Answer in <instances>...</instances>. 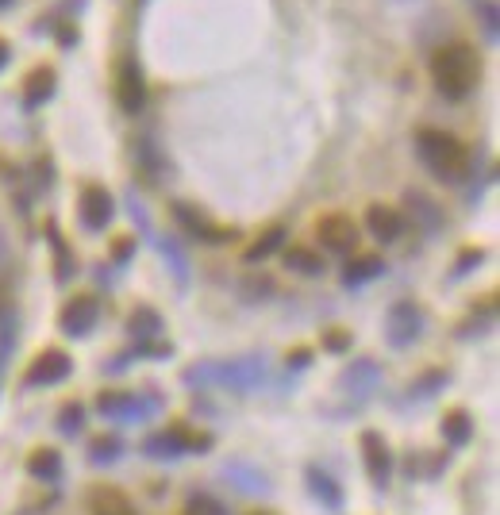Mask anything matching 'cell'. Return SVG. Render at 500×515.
Returning <instances> with one entry per match:
<instances>
[{"label": "cell", "instance_id": "obj_18", "mask_svg": "<svg viewBox=\"0 0 500 515\" xmlns=\"http://www.w3.org/2000/svg\"><path fill=\"white\" fill-rule=\"evenodd\" d=\"M385 273V262L377 258V254H362V258H354L347 262V270H343V285L347 289H362V285H370Z\"/></svg>", "mask_w": 500, "mask_h": 515}, {"label": "cell", "instance_id": "obj_37", "mask_svg": "<svg viewBox=\"0 0 500 515\" xmlns=\"http://www.w3.org/2000/svg\"><path fill=\"white\" fill-rule=\"evenodd\" d=\"M324 346H327V350H347L350 335H343V331H331V335L324 339Z\"/></svg>", "mask_w": 500, "mask_h": 515}, {"label": "cell", "instance_id": "obj_38", "mask_svg": "<svg viewBox=\"0 0 500 515\" xmlns=\"http://www.w3.org/2000/svg\"><path fill=\"white\" fill-rule=\"evenodd\" d=\"M58 43H62V47H74V43H77L74 24H58Z\"/></svg>", "mask_w": 500, "mask_h": 515}, {"label": "cell", "instance_id": "obj_5", "mask_svg": "<svg viewBox=\"0 0 500 515\" xmlns=\"http://www.w3.org/2000/svg\"><path fill=\"white\" fill-rule=\"evenodd\" d=\"M212 439L208 435H200V431H189V427H170V431H158V435H150L143 442V454L150 458H158V462H166V458H185V454H200V450H208Z\"/></svg>", "mask_w": 500, "mask_h": 515}, {"label": "cell", "instance_id": "obj_24", "mask_svg": "<svg viewBox=\"0 0 500 515\" xmlns=\"http://www.w3.org/2000/svg\"><path fill=\"white\" fill-rule=\"evenodd\" d=\"M443 439H447V446H466V442L474 439V423H470V416L462 408L447 412V419H443Z\"/></svg>", "mask_w": 500, "mask_h": 515}, {"label": "cell", "instance_id": "obj_14", "mask_svg": "<svg viewBox=\"0 0 500 515\" xmlns=\"http://www.w3.org/2000/svg\"><path fill=\"white\" fill-rule=\"evenodd\" d=\"M377 385H381V366L370 362V358L350 362V366L343 369V377H339V389H343L347 396H354V400H366Z\"/></svg>", "mask_w": 500, "mask_h": 515}, {"label": "cell", "instance_id": "obj_43", "mask_svg": "<svg viewBox=\"0 0 500 515\" xmlns=\"http://www.w3.org/2000/svg\"><path fill=\"white\" fill-rule=\"evenodd\" d=\"M8 4H12V0H0V8H8Z\"/></svg>", "mask_w": 500, "mask_h": 515}, {"label": "cell", "instance_id": "obj_36", "mask_svg": "<svg viewBox=\"0 0 500 515\" xmlns=\"http://www.w3.org/2000/svg\"><path fill=\"white\" fill-rule=\"evenodd\" d=\"M481 262H485V250H466V254L458 258V266H454V273H450V277L458 281V277H466V273H474V266H481Z\"/></svg>", "mask_w": 500, "mask_h": 515}, {"label": "cell", "instance_id": "obj_15", "mask_svg": "<svg viewBox=\"0 0 500 515\" xmlns=\"http://www.w3.org/2000/svg\"><path fill=\"white\" fill-rule=\"evenodd\" d=\"M404 212L400 208H389V204H370V212H366V231L374 235L377 243H397L400 235H404Z\"/></svg>", "mask_w": 500, "mask_h": 515}, {"label": "cell", "instance_id": "obj_23", "mask_svg": "<svg viewBox=\"0 0 500 515\" xmlns=\"http://www.w3.org/2000/svg\"><path fill=\"white\" fill-rule=\"evenodd\" d=\"M27 473L39 477V481H58L62 477V454L58 450H35L27 458Z\"/></svg>", "mask_w": 500, "mask_h": 515}, {"label": "cell", "instance_id": "obj_39", "mask_svg": "<svg viewBox=\"0 0 500 515\" xmlns=\"http://www.w3.org/2000/svg\"><path fill=\"white\" fill-rule=\"evenodd\" d=\"M308 366V350H297V354H289V369H304Z\"/></svg>", "mask_w": 500, "mask_h": 515}, {"label": "cell", "instance_id": "obj_42", "mask_svg": "<svg viewBox=\"0 0 500 515\" xmlns=\"http://www.w3.org/2000/svg\"><path fill=\"white\" fill-rule=\"evenodd\" d=\"M8 262V239H4V231H0V266Z\"/></svg>", "mask_w": 500, "mask_h": 515}, {"label": "cell", "instance_id": "obj_19", "mask_svg": "<svg viewBox=\"0 0 500 515\" xmlns=\"http://www.w3.org/2000/svg\"><path fill=\"white\" fill-rule=\"evenodd\" d=\"M89 512L93 515H139L135 512V504H131L120 489H93V496H89Z\"/></svg>", "mask_w": 500, "mask_h": 515}, {"label": "cell", "instance_id": "obj_22", "mask_svg": "<svg viewBox=\"0 0 500 515\" xmlns=\"http://www.w3.org/2000/svg\"><path fill=\"white\" fill-rule=\"evenodd\" d=\"M127 331L139 339V343H147V339H154V335H162V316L154 312V308H135L131 312V319H127Z\"/></svg>", "mask_w": 500, "mask_h": 515}, {"label": "cell", "instance_id": "obj_6", "mask_svg": "<svg viewBox=\"0 0 500 515\" xmlns=\"http://www.w3.org/2000/svg\"><path fill=\"white\" fill-rule=\"evenodd\" d=\"M424 335V312L416 308V300H397L393 308H389V316H385V339L389 346H412L416 339Z\"/></svg>", "mask_w": 500, "mask_h": 515}, {"label": "cell", "instance_id": "obj_44", "mask_svg": "<svg viewBox=\"0 0 500 515\" xmlns=\"http://www.w3.org/2000/svg\"><path fill=\"white\" fill-rule=\"evenodd\" d=\"M258 515H262V512H258Z\"/></svg>", "mask_w": 500, "mask_h": 515}, {"label": "cell", "instance_id": "obj_30", "mask_svg": "<svg viewBox=\"0 0 500 515\" xmlns=\"http://www.w3.org/2000/svg\"><path fill=\"white\" fill-rule=\"evenodd\" d=\"M12 339H16V316H12V308H0V366L12 354Z\"/></svg>", "mask_w": 500, "mask_h": 515}, {"label": "cell", "instance_id": "obj_7", "mask_svg": "<svg viewBox=\"0 0 500 515\" xmlns=\"http://www.w3.org/2000/svg\"><path fill=\"white\" fill-rule=\"evenodd\" d=\"M116 104L127 116H139L147 108V77H143L135 58H124L116 66Z\"/></svg>", "mask_w": 500, "mask_h": 515}, {"label": "cell", "instance_id": "obj_40", "mask_svg": "<svg viewBox=\"0 0 500 515\" xmlns=\"http://www.w3.org/2000/svg\"><path fill=\"white\" fill-rule=\"evenodd\" d=\"M8 62H12V47H8V43H4V39H0V70H4V66H8Z\"/></svg>", "mask_w": 500, "mask_h": 515}, {"label": "cell", "instance_id": "obj_29", "mask_svg": "<svg viewBox=\"0 0 500 515\" xmlns=\"http://www.w3.org/2000/svg\"><path fill=\"white\" fill-rule=\"evenodd\" d=\"M474 12H477V20H481V31H485V39H489V43H497V35H500L497 4H493V0H474Z\"/></svg>", "mask_w": 500, "mask_h": 515}, {"label": "cell", "instance_id": "obj_4", "mask_svg": "<svg viewBox=\"0 0 500 515\" xmlns=\"http://www.w3.org/2000/svg\"><path fill=\"white\" fill-rule=\"evenodd\" d=\"M97 412L112 423H143L162 412V400L154 393H100Z\"/></svg>", "mask_w": 500, "mask_h": 515}, {"label": "cell", "instance_id": "obj_16", "mask_svg": "<svg viewBox=\"0 0 500 515\" xmlns=\"http://www.w3.org/2000/svg\"><path fill=\"white\" fill-rule=\"evenodd\" d=\"M54 89H58V74L50 70V66H35L31 74L24 77V108H43L50 97H54Z\"/></svg>", "mask_w": 500, "mask_h": 515}, {"label": "cell", "instance_id": "obj_13", "mask_svg": "<svg viewBox=\"0 0 500 515\" xmlns=\"http://www.w3.org/2000/svg\"><path fill=\"white\" fill-rule=\"evenodd\" d=\"M362 454H366V473L374 481V489H385L389 477H393V454H389V442L381 439L377 431L362 435Z\"/></svg>", "mask_w": 500, "mask_h": 515}, {"label": "cell", "instance_id": "obj_20", "mask_svg": "<svg viewBox=\"0 0 500 515\" xmlns=\"http://www.w3.org/2000/svg\"><path fill=\"white\" fill-rule=\"evenodd\" d=\"M308 485H312V496H316V500H324L331 512H339V508H343V492H339V485H335L320 466H308Z\"/></svg>", "mask_w": 500, "mask_h": 515}, {"label": "cell", "instance_id": "obj_1", "mask_svg": "<svg viewBox=\"0 0 500 515\" xmlns=\"http://www.w3.org/2000/svg\"><path fill=\"white\" fill-rule=\"evenodd\" d=\"M431 81L447 100H466L481 81V58L466 43H447L431 54Z\"/></svg>", "mask_w": 500, "mask_h": 515}, {"label": "cell", "instance_id": "obj_21", "mask_svg": "<svg viewBox=\"0 0 500 515\" xmlns=\"http://www.w3.org/2000/svg\"><path fill=\"white\" fill-rule=\"evenodd\" d=\"M285 243V227H270V231H262L254 243L243 250V262H266L270 254H277Z\"/></svg>", "mask_w": 500, "mask_h": 515}, {"label": "cell", "instance_id": "obj_11", "mask_svg": "<svg viewBox=\"0 0 500 515\" xmlns=\"http://www.w3.org/2000/svg\"><path fill=\"white\" fill-rule=\"evenodd\" d=\"M316 239L331 254H350L358 246V223L350 220V216H343V212H331V216H324V220L316 223Z\"/></svg>", "mask_w": 500, "mask_h": 515}, {"label": "cell", "instance_id": "obj_33", "mask_svg": "<svg viewBox=\"0 0 500 515\" xmlns=\"http://www.w3.org/2000/svg\"><path fill=\"white\" fill-rule=\"evenodd\" d=\"M493 319H497V304L489 300L485 308H481V316L474 312V319L462 327V335H489V327H493Z\"/></svg>", "mask_w": 500, "mask_h": 515}, {"label": "cell", "instance_id": "obj_35", "mask_svg": "<svg viewBox=\"0 0 500 515\" xmlns=\"http://www.w3.org/2000/svg\"><path fill=\"white\" fill-rule=\"evenodd\" d=\"M181 515H224V508L212 500V496H193L189 504H185V512Z\"/></svg>", "mask_w": 500, "mask_h": 515}, {"label": "cell", "instance_id": "obj_3", "mask_svg": "<svg viewBox=\"0 0 500 515\" xmlns=\"http://www.w3.org/2000/svg\"><path fill=\"white\" fill-rule=\"evenodd\" d=\"M266 381V362L262 358H235V362H200L185 369V385H224L231 393H254Z\"/></svg>", "mask_w": 500, "mask_h": 515}, {"label": "cell", "instance_id": "obj_25", "mask_svg": "<svg viewBox=\"0 0 500 515\" xmlns=\"http://www.w3.org/2000/svg\"><path fill=\"white\" fill-rule=\"evenodd\" d=\"M285 270L316 277V273H324V258H320L316 250H308V246H293V250H285Z\"/></svg>", "mask_w": 500, "mask_h": 515}, {"label": "cell", "instance_id": "obj_41", "mask_svg": "<svg viewBox=\"0 0 500 515\" xmlns=\"http://www.w3.org/2000/svg\"><path fill=\"white\" fill-rule=\"evenodd\" d=\"M116 258H120V262H127V258H131V243H120V246H116Z\"/></svg>", "mask_w": 500, "mask_h": 515}, {"label": "cell", "instance_id": "obj_26", "mask_svg": "<svg viewBox=\"0 0 500 515\" xmlns=\"http://www.w3.org/2000/svg\"><path fill=\"white\" fill-rule=\"evenodd\" d=\"M154 243H158V250H162V258L170 262L177 285H185V281H189V258H185V250H181L174 239H154Z\"/></svg>", "mask_w": 500, "mask_h": 515}, {"label": "cell", "instance_id": "obj_9", "mask_svg": "<svg viewBox=\"0 0 500 515\" xmlns=\"http://www.w3.org/2000/svg\"><path fill=\"white\" fill-rule=\"evenodd\" d=\"M77 216L85 223V231H104L116 216V200L104 185H85L81 200H77Z\"/></svg>", "mask_w": 500, "mask_h": 515}, {"label": "cell", "instance_id": "obj_34", "mask_svg": "<svg viewBox=\"0 0 500 515\" xmlns=\"http://www.w3.org/2000/svg\"><path fill=\"white\" fill-rule=\"evenodd\" d=\"M443 385H447L443 373H427L424 381H416L408 393H412V400H427V396H435V389H443Z\"/></svg>", "mask_w": 500, "mask_h": 515}, {"label": "cell", "instance_id": "obj_17", "mask_svg": "<svg viewBox=\"0 0 500 515\" xmlns=\"http://www.w3.org/2000/svg\"><path fill=\"white\" fill-rule=\"evenodd\" d=\"M224 477L235 485V489L243 492V496H262V492H270L266 473H262V469H254V466H247V462H227Z\"/></svg>", "mask_w": 500, "mask_h": 515}, {"label": "cell", "instance_id": "obj_28", "mask_svg": "<svg viewBox=\"0 0 500 515\" xmlns=\"http://www.w3.org/2000/svg\"><path fill=\"white\" fill-rule=\"evenodd\" d=\"M408 208H412V212L424 220L427 231H435V227L443 223V212H439V204H435V200H427L424 193H408Z\"/></svg>", "mask_w": 500, "mask_h": 515}, {"label": "cell", "instance_id": "obj_12", "mask_svg": "<svg viewBox=\"0 0 500 515\" xmlns=\"http://www.w3.org/2000/svg\"><path fill=\"white\" fill-rule=\"evenodd\" d=\"M170 212H174L177 227H181L189 239H200V243H227V239L235 235V231H227L220 223H212L208 216H200L193 204H174Z\"/></svg>", "mask_w": 500, "mask_h": 515}, {"label": "cell", "instance_id": "obj_8", "mask_svg": "<svg viewBox=\"0 0 500 515\" xmlns=\"http://www.w3.org/2000/svg\"><path fill=\"white\" fill-rule=\"evenodd\" d=\"M74 373V362L66 350H43L24 373V389H43V385H62Z\"/></svg>", "mask_w": 500, "mask_h": 515}, {"label": "cell", "instance_id": "obj_31", "mask_svg": "<svg viewBox=\"0 0 500 515\" xmlns=\"http://www.w3.org/2000/svg\"><path fill=\"white\" fill-rule=\"evenodd\" d=\"M47 239L50 246H54V254H58V281H66L70 277V250H66V243H62V235H58V227L54 223H47Z\"/></svg>", "mask_w": 500, "mask_h": 515}, {"label": "cell", "instance_id": "obj_27", "mask_svg": "<svg viewBox=\"0 0 500 515\" xmlns=\"http://www.w3.org/2000/svg\"><path fill=\"white\" fill-rule=\"evenodd\" d=\"M120 439L116 435H100V439H93V446H89V462L93 466H112L116 458H120Z\"/></svg>", "mask_w": 500, "mask_h": 515}, {"label": "cell", "instance_id": "obj_32", "mask_svg": "<svg viewBox=\"0 0 500 515\" xmlns=\"http://www.w3.org/2000/svg\"><path fill=\"white\" fill-rule=\"evenodd\" d=\"M81 423H85V408L70 400V404L58 412V427H62V435H77V431H81Z\"/></svg>", "mask_w": 500, "mask_h": 515}, {"label": "cell", "instance_id": "obj_10", "mask_svg": "<svg viewBox=\"0 0 500 515\" xmlns=\"http://www.w3.org/2000/svg\"><path fill=\"white\" fill-rule=\"evenodd\" d=\"M97 319H100L97 296H74V300H66V308L58 312V327H62L66 335H74V339H85V335L97 327Z\"/></svg>", "mask_w": 500, "mask_h": 515}, {"label": "cell", "instance_id": "obj_2", "mask_svg": "<svg viewBox=\"0 0 500 515\" xmlns=\"http://www.w3.org/2000/svg\"><path fill=\"white\" fill-rule=\"evenodd\" d=\"M416 150H420V162H424L427 170L435 173L439 181L458 185V181H466V177H470L474 158H470V150L462 147V143H458L450 131L424 127V131L416 135Z\"/></svg>", "mask_w": 500, "mask_h": 515}]
</instances>
